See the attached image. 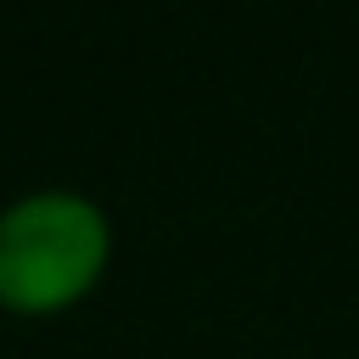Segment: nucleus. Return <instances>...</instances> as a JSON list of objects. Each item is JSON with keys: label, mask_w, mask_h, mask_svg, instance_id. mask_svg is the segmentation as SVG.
<instances>
[{"label": "nucleus", "mask_w": 359, "mask_h": 359, "mask_svg": "<svg viewBox=\"0 0 359 359\" xmlns=\"http://www.w3.org/2000/svg\"><path fill=\"white\" fill-rule=\"evenodd\" d=\"M112 258V219L73 185H39L0 208V309L56 314L79 303Z\"/></svg>", "instance_id": "f257e3e1"}]
</instances>
